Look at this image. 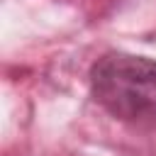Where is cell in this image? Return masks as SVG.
<instances>
[{
  "instance_id": "cell-1",
  "label": "cell",
  "mask_w": 156,
  "mask_h": 156,
  "mask_svg": "<svg viewBox=\"0 0 156 156\" xmlns=\"http://www.w3.org/2000/svg\"><path fill=\"white\" fill-rule=\"evenodd\" d=\"M98 105L122 122H156V61L124 51L100 56L90 68Z\"/></svg>"
}]
</instances>
